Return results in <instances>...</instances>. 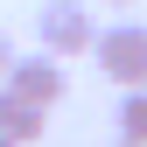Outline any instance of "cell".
<instances>
[{"instance_id": "1", "label": "cell", "mask_w": 147, "mask_h": 147, "mask_svg": "<svg viewBox=\"0 0 147 147\" xmlns=\"http://www.w3.org/2000/svg\"><path fill=\"white\" fill-rule=\"evenodd\" d=\"M91 56H98V70H105L119 91H126V84H147V28H140V21H112V28H98Z\"/></svg>"}, {"instance_id": "9", "label": "cell", "mask_w": 147, "mask_h": 147, "mask_svg": "<svg viewBox=\"0 0 147 147\" xmlns=\"http://www.w3.org/2000/svg\"><path fill=\"white\" fill-rule=\"evenodd\" d=\"M119 147H140V140H119Z\"/></svg>"}, {"instance_id": "7", "label": "cell", "mask_w": 147, "mask_h": 147, "mask_svg": "<svg viewBox=\"0 0 147 147\" xmlns=\"http://www.w3.org/2000/svg\"><path fill=\"white\" fill-rule=\"evenodd\" d=\"M105 7H133V0H105Z\"/></svg>"}, {"instance_id": "4", "label": "cell", "mask_w": 147, "mask_h": 147, "mask_svg": "<svg viewBox=\"0 0 147 147\" xmlns=\"http://www.w3.org/2000/svg\"><path fill=\"white\" fill-rule=\"evenodd\" d=\"M42 119H49V105H35V98H21V91H7L0 84V133L7 140H42Z\"/></svg>"}, {"instance_id": "8", "label": "cell", "mask_w": 147, "mask_h": 147, "mask_svg": "<svg viewBox=\"0 0 147 147\" xmlns=\"http://www.w3.org/2000/svg\"><path fill=\"white\" fill-rule=\"evenodd\" d=\"M0 147H21V140H7V133H0Z\"/></svg>"}, {"instance_id": "5", "label": "cell", "mask_w": 147, "mask_h": 147, "mask_svg": "<svg viewBox=\"0 0 147 147\" xmlns=\"http://www.w3.org/2000/svg\"><path fill=\"white\" fill-rule=\"evenodd\" d=\"M119 140L147 147V84H126V98H119Z\"/></svg>"}, {"instance_id": "2", "label": "cell", "mask_w": 147, "mask_h": 147, "mask_svg": "<svg viewBox=\"0 0 147 147\" xmlns=\"http://www.w3.org/2000/svg\"><path fill=\"white\" fill-rule=\"evenodd\" d=\"M35 35H42L49 56H84V49L98 42V21H91L84 0H49V7L35 14Z\"/></svg>"}, {"instance_id": "6", "label": "cell", "mask_w": 147, "mask_h": 147, "mask_svg": "<svg viewBox=\"0 0 147 147\" xmlns=\"http://www.w3.org/2000/svg\"><path fill=\"white\" fill-rule=\"evenodd\" d=\"M7 63H14V42H7V28H0V77H7Z\"/></svg>"}, {"instance_id": "3", "label": "cell", "mask_w": 147, "mask_h": 147, "mask_svg": "<svg viewBox=\"0 0 147 147\" xmlns=\"http://www.w3.org/2000/svg\"><path fill=\"white\" fill-rule=\"evenodd\" d=\"M0 84H7V91H21V98H35V105H56L63 91H70V77H63V56H49V49H35V56H14Z\"/></svg>"}]
</instances>
